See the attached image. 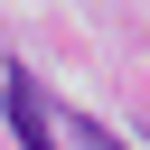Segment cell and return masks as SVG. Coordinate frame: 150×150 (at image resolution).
<instances>
[{"instance_id":"cell-1","label":"cell","mask_w":150,"mask_h":150,"mask_svg":"<svg viewBox=\"0 0 150 150\" xmlns=\"http://www.w3.org/2000/svg\"><path fill=\"white\" fill-rule=\"evenodd\" d=\"M0 103H9V131H19V150H56V131H47V103H38V84L9 66L0 75Z\"/></svg>"},{"instance_id":"cell-2","label":"cell","mask_w":150,"mask_h":150,"mask_svg":"<svg viewBox=\"0 0 150 150\" xmlns=\"http://www.w3.org/2000/svg\"><path fill=\"white\" fill-rule=\"evenodd\" d=\"M75 150H122V141H112L103 122H75Z\"/></svg>"}]
</instances>
